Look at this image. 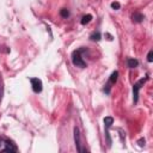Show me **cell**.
I'll use <instances>...</instances> for the list:
<instances>
[{
  "label": "cell",
  "instance_id": "16",
  "mask_svg": "<svg viewBox=\"0 0 153 153\" xmlns=\"http://www.w3.org/2000/svg\"><path fill=\"white\" fill-rule=\"evenodd\" d=\"M106 37H108V39H109V41H111V39H112L111 35H109V33H106Z\"/></svg>",
  "mask_w": 153,
  "mask_h": 153
},
{
  "label": "cell",
  "instance_id": "6",
  "mask_svg": "<svg viewBox=\"0 0 153 153\" xmlns=\"http://www.w3.org/2000/svg\"><path fill=\"white\" fill-rule=\"evenodd\" d=\"M74 140H75V146L78 148L79 152H81V147H80V136H79V130L78 128H74Z\"/></svg>",
  "mask_w": 153,
  "mask_h": 153
},
{
  "label": "cell",
  "instance_id": "12",
  "mask_svg": "<svg viewBox=\"0 0 153 153\" xmlns=\"http://www.w3.org/2000/svg\"><path fill=\"white\" fill-rule=\"evenodd\" d=\"M60 14H61V17H63V18H67V17L69 16V12H68V10H66V8H62V10L60 11Z\"/></svg>",
  "mask_w": 153,
  "mask_h": 153
},
{
  "label": "cell",
  "instance_id": "17",
  "mask_svg": "<svg viewBox=\"0 0 153 153\" xmlns=\"http://www.w3.org/2000/svg\"><path fill=\"white\" fill-rule=\"evenodd\" d=\"M1 143H2V140L0 139V147H1Z\"/></svg>",
  "mask_w": 153,
  "mask_h": 153
},
{
  "label": "cell",
  "instance_id": "7",
  "mask_svg": "<svg viewBox=\"0 0 153 153\" xmlns=\"http://www.w3.org/2000/svg\"><path fill=\"white\" fill-rule=\"evenodd\" d=\"M127 63H128V67H129V68H135V67H137V65H139L137 60H135V59H128V60H127Z\"/></svg>",
  "mask_w": 153,
  "mask_h": 153
},
{
  "label": "cell",
  "instance_id": "9",
  "mask_svg": "<svg viewBox=\"0 0 153 153\" xmlns=\"http://www.w3.org/2000/svg\"><path fill=\"white\" fill-rule=\"evenodd\" d=\"M112 123H114V118H112V117L109 116V117H105V118H104V124H105L106 128H110Z\"/></svg>",
  "mask_w": 153,
  "mask_h": 153
},
{
  "label": "cell",
  "instance_id": "2",
  "mask_svg": "<svg viewBox=\"0 0 153 153\" xmlns=\"http://www.w3.org/2000/svg\"><path fill=\"white\" fill-rule=\"evenodd\" d=\"M148 80V76H145V78H142V79H140L137 82H135L134 84V86H133V94H134V103H136L137 102V98H139V91H140V88L143 86V84L146 82Z\"/></svg>",
  "mask_w": 153,
  "mask_h": 153
},
{
  "label": "cell",
  "instance_id": "11",
  "mask_svg": "<svg viewBox=\"0 0 153 153\" xmlns=\"http://www.w3.org/2000/svg\"><path fill=\"white\" fill-rule=\"evenodd\" d=\"M90 38H91L92 41H99V39H100V33H99V32H94V33H92V35L90 36Z\"/></svg>",
  "mask_w": 153,
  "mask_h": 153
},
{
  "label": "cell",
  "instance_id": "5",
  "mask_svg": "<svg viewBox=\"0 0 153 153\" xmlns=\"http://www.w3.org/2000/svg\"><path fill=\"white\" fill-rule=\"evenodd\" d=\"M4 151H5V152H10V153H12V152H16V151H17V147L14 146L13 142H11V141H6V142H5V148H4Z\"/></svg>",
  "mask_w": 153,
  "mask_h": 153
},
{
  "label": "cell",
  "instance_id": "1",
  "mask_svg": "<svg viewBox=\"0 0 153 153\" xmlns=\"http://www.w3.org/2000/svg\"><path fill=\"white\" fill-rule=\"evenodd\" d=\"M81 51H82V49H78V50H75L73 53V55H72V62H73L74 66L80 67V68H84V67H86V63L82 60V57L80 56V53Z\"/></svg>",
  "mask_w": 153,
  "mask_h": 153
},
{
  "label": "cell",
  "instance_id": "14",
  "mask_svg": "<svg viewBox=\"0 0 153 153\" xmlns=\"http://www.w3.org/2000/svg\"><path fill=\"white\" fill-rule=\"evenodd\" d=\"M111 7H112L114 10H118V8H120V4L115 1V2H112V4H111Z\"/></svg>",
  "mask_w": 153,
  "mask_h": 153
},
{
  "label": "cell",
  "instance_id": "4",
  "mask_svg": "<svg viewBox=\"0 0 153 153\" xmlns=\"http://www.w3.org/2000/svg\"><path fill=\"white\" fill-rule=\"evenodd\" d=\"M117 76H118V72L117 71H115V72H112V74L110 75V79H109V82L105 85V88H104V91L106 92V93H109L110 92V85H112V84H115L116 81H117Z\"/></svg>",
  "mask_w": 153,
  "mask_h": 153
},
{
  "label": "cell",
  "instance_id": "13",
  "mask_svg": "<svg viewBox=\"0 0 153 153\" xmlns=\"http://www.w3.org/2000/svg\"><path fill=\"white\" fill-rule=\"evenodd\" d=\"M147 61H148V62H152V61H153V50H149V51H148Z\"/></svg>",
  "mask_w": 153,
  "mask_h": 153
},
{
  "label": "cell",
  "instance_id": "10",
  "mask_svg": "<svg viewBox=\"0 0 153 153\" xmlns=\"http://www.w3.org/2000/svg\"><path fill=\"white\" fill-rule=\"evenodd\" d=\"M91 19H92V16H91V14H86V16H84V17H82V19H81V24H82V25H85V24L90 23V22H91Z\"/></svg>",
  "mask_w": 153,
  "mask_h": 153
},
{
  "label": "cell",
  "instance_id": "8",
  "mask_svg": "<svg viewBox=\"0 0 153 153\" xmlns=\"http://www.w3.org/2000/svg\"><path fill=\"white\" fill-rule=\"evenodd\" d=\"M142 19H143V16H142L141 13H139V12H135V13L133 14V20H134V22H136V23H140Z\"/></svg>",
  "mask_w": 153,
  "mask_h": 153
},
{
  "label": "cell",
  "instance_id": "3",
  "mask_svg": "<svg viewBox=\"0 0 153 153\" xmlns=\"http://www.w3.org/2000/svg\"><path fill=\"white\" fill-rule=\"evenodd\" d=\"M31 86H32V91L35 93H39L43 88V84H42V80L38 79V78H32L31 80Z\"/></svg>",
  "mask_w": 153,
  "mask_h": 153
},
{
  "label": "cell",
  "instance_id": "15",
  "mask_svg": "<svg viewBox=\"0 0 153 153\" xmlns=\"http://www.w3.org/2000/svg\"><path fill=\"white\" fill-rule=\"evenodd\" d=\"M142 142H145V140H143V139H141V140L139 141V145H140V146H143V143H142Z\"/></svg>",
  "mask_w": 153,
  "mask_h": 153
}]
</instances>
